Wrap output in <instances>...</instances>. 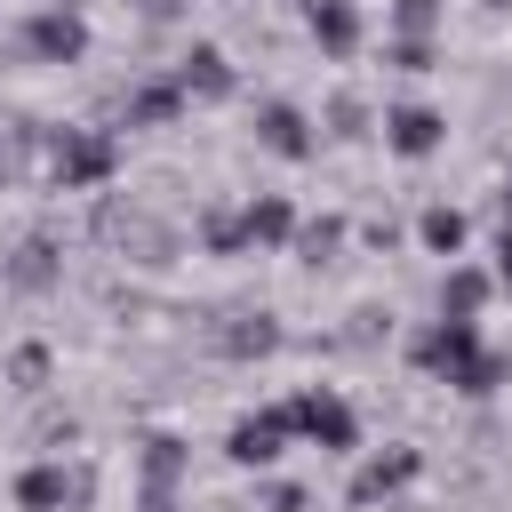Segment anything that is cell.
<instances>
[{
    "label": "cell",
    "instance_id": "cell-1",
    "mask_svg": "<svg viewBox=\"0 0 512 512\" xmlns=\"http://www.w3.org/2000/svg\"><path fill=\"white\" fill-rule=\"evenodd\" d=\"M408 360H416L424 376H440V384L472 392V400H480V392H496V384L512 376V360L480 344V320H424V328L408 336Z\"/></svg>",
    "mask_w": 512,
    "mask_h": 512
},
{
    "label": "cell",
    "instance_id": "cell-2",
    "mask_svg": "<svg viewBox=\"0 0 512 512\" xmlns=\"http://www.w3.org/2000/svg\"><path fill=\"white\" fill-rule=\"evenodd\" d=\"M120 176V136L112 128H48V184L56 192H96Z\"/></svg>",
    "mask_w": 512,
    "mask_h": 512
},
{
    "label": "cell",
    "instance_id": "cell-3",
    "mask_svg": "<svg viewBox=\"0 0 512 512\" xmlns=\"http://www.w3.org/2000/svg\"><path fill=\"white\" fill-rule=\"evenodd\" d=\"M280 408H288V432H296V440H312V448H328V456H352V448H360V416H352V400H344L336 384H296Z\"/></svg>",
    "mask_w": 512,
    "mask_h": 512
},
{
    "label": "cell",
    "instance_id": "cell-4",
    "mask_svg": "<svg viewBox=\"0 0 512 512\" xmlns=\"http://www.w3.org/2000/svg\"><path fill=\"white\" fill-rule=\"evenodd\" d=\"M88 40H96V32H88V16H80L72 0H48V8L24 16V56H32V64H80Z\"/></svg>",
    "mask_w": 512,
    "mask_h": 512
},
{
    "label": "cell",
    "instance_id": "cell-5",
    "mask_svg": "<svg viewBox=\"0 0 512 512\" xmlns=\"http://www.w3.org/2000/svg\"><path fill=\"white\" fill-rule=\"evenodd\" d=\"M256 144H264L272 160L304 168V160L320 152V128H312V112H304V104H288V96H264V104H256Z\"/></svg>",
    "mask_w": 512,
    "mask_h": 512
},
{
    "label": "cell",
    "instance_id": "cell-6",
    "mask_svg": "<svg viewBox=\"0 0 512 512\" xmlns=\"http://www.w3.org/2000/svg\"><path fill=\"white\" fill-rule=\"evenodd\" d=\"M288 440H296V432H288V408H248V416L224 432V456H232L240 472H272V464L288 456Z\"/></svg>",
    "mask_w": 512,
    "mask_h": 512
},
{
    "label": "cell",
    "instance_id": "cell-7",
    "mask_svg": "<svg viewBox=\"0 0 512 512\" xmlns=\"http://www.w3.org/2000/svg\"><path fill=\"white\" fill-rule=\"evenodd\" d=\"M168 80L184 88V104H232V96H240V72H232V56H224L216 40H192Z\"/></svg>",
    "mask_w": 512,
    "mask_h": 512
},
{
    "label": "cell",
    "instance_id": "cell-8",
    "mask_svg": "<svg viewBox=\"0 0 512 512\" xmlns=\"http://www.w3.org/2000/svg\"><path fill=\"white\" fill-rule=\"evenodd\" d=\"M376 136H384L392 160H432V152L448 144V112H432V104H384Z\"/></svg>",
    "mask_w": 512,
    "mask_h": 512
},
{
    "label": "cell",
    "instance_id": "cell-9",
    "mask_svg": "<svg viewBox=\"0 0 512 512\" xmlns=\"http://www.w3.org/2000/svg\"><path fill=\"white\" fill-rule=\"evenodd\" d=\"M8 496H16V512H64V504L88 496V480H72L56 456H40V464H24V472L8 480Z\"/></svg>",
    "mask_w": 512,
    "mask_h": 512
},
{
    "label": "cell",
    "instance_id": "cell-10",
    "mask_svg": "<svg viewBox=\"0 0 512 512\" xmlns=\"http://www.w3.org/2000/svg\"><path fill=\"white\" fill-rule=\"evenodd\" d=\"M0 280H8L16 296H48V288L64 280V248H56L48 232H32V240H16V248H8V264H0Z\"/></svg>",
    "mask_w": 512,
    "mask_h": 512
},
{
    "label": "cell",
    "instance_id": "cell-11",
    "mask_svg": "<svg viewBox=\"0 0 512 512\" xmlns=\"http://www.w3.org/2000/svg\"><path fill=\"white\" fill-rule=\"evenodd\" d=\"M296 16H304V32L320 40V56H336V64H344V56L360 48V32H368L352 0H296Z\"/></svg>",
    "mask_w": 512,
    "mask_h": 512
},
{
    "label": "cell",
    "instance_id": "cell-12",
    "mask_svg": "<svg viewBox=\"0 0 512 512\" xmlns=\"http://www.w3.org/2000/svg\"><path fill=\"white\" fill-rule=\"evenodd\" d=\"M240 224H248V248H288L296 240V200H280V192H248L240 200Z\"/></svg>",
    "mask_w": 512,
    "mask_h": 512
},
{
    "label": "cell",
    "instance_id": "cell-13",
    "mask_svg": "<svg viewBox=\"0 0 512 512\" xmlns=\"http://www.w3.org/2000/svg\"><path fill=\"white\" fill-rule=\"evenodd\" d=\"M488 296H496V280H488V264H448L440 272V320H480L488 312Z\"/></svg>",
    "mask_w": 512,
    "mask_h": 512
},
{
    "label": "cell",
    "instance_id": "cell-14",
    "mask_svg": "<svg viewBox=\"0 0 512 512\" xmlns=\"http://www.w3.org/2000/svg\"><path fill=\"white\" fill-rule=\"evenodd\" d=\"M424 472V456L416 448H384V456H368L360 472H352V504H376V496H400L408 480Z\"/></svg>",
    "mask_w": 512,
    "mask_h": 512
},
{
    "label": "cell",
    "instance_id": "cell-15",
    "mask_svg": "<svg viewBox=\"0 0 512 512\" xmlns=\"http://www.w3.org/2000/svg\"><path fill=\"white\" fill-rule=\"evenodd\" d=\"M176 112H184V88H176L168 72H160V80H136V88H128V104H120V120H128V128H168Z\"/></svg>",
    "mask_w": 512,
    "mask_h": 512
},
{
    "label": "cell",
    "instance_id": "cell-16",
    "mask_svg": "<svg viewBox=\"0 0 512 512\" xmlns=\"http://www.w3.org/2000/svg\"><path fill=\"white\" fill-rule=\"evenodd\" d=\"M416 240H424V256H464V240H472V216L456 208V200H432L424 216H416Z\"/></svg>",
    "mask_w": 512,
    "mask_h": 512
},
{
    "label": "cell",
    "instance_id": "cell-17",
    "mask_svg": "<svg viewBox=\"0 0 512 512\" xmlns=\"http://www.w3.org/2000/svg\"><path fill=\"white\" fill-rule=\"evenodd\" d=\"M216 352L224 360H264V352H280V320L272 312H240L232 328H216Z\"/></svg>",
    "mask_w": 512,
    "mask_h": 512
},
{
    "label": "cell",
    "instance_id": "cell-18",
    "mask_svg": "<svg viewBox=\"0 0 512 512\" xmlns=\"http://www.w3.org/2000/svg\"><path fill=\"white\" fill-rule=\"evenodd\" d=\"M320 128H328V136H344V144H360V136L376 128V112H368V104H360L352 88H336V96L320 104Z\"/></svg>",
    "mask_w": 512,
    "mask_h": 512
},
{
    "label": "cell",
    "instance_id": "cell-19",
    "mask_svg": "<svg viewBox=\"0 0 512 512\" xmlns=\"http://www.w3.org/2000/svg\"><path fill=\"white\" fill-rule=\"evenodd\" d=\"M200 248H208V256H248L240 208H200Z\"/></svg>",
    "mask_w": 512,
    "mask_h": 512
},
{
    "label": "cell",
    "instance_id": "cell-20",
    "mask_svg": "<svg viewBox=\"0 0 512 512\" xmlns=\"http://www.w3.org/2000/svg\"><path fill=\"white\" fill-rule=\"evenodd\" d=\"M288 248H296V256H304V264H328V256H336V248H344V216H304V224H296V240H288Z\"/></svg>",
    "mask_w": 512,
    "mask_h": 512
},
{
    "label": "cell",
    "instance_id": "cell-21",
    "mask_svg": "<svg viewBox=\"0 0 512 512\" xmlns=\"http://www.w3.org/2000/svg\"><path fill=\"white\" fill-rule=\"evenodd\" d=\"M184 480V440L176 432H152L144 440V488H176Z\"/></svg>",
    "mask_w": 512,
    "mask_h": 512
},
{
    "label": "cell",
    "instance_id": "cell-22",
    "mask_svg": "<svg viewBox=\"0 0 512 512\" xmlns=\"http://www.w3.org/2000/svg\"><path fill=\"white\" fill-rule=\"evenodd\" d=\"M440 0H392V40H432L440 32Z\"/></svg>",
    "mask_w": 512,
    "mask_h": 512
},
{
    "label": "cell",
    "instance_id": "cell-23",
    "mask_svg": "<svg viewBox=\"0 0 512 512\" xmlns=\"http://www.w3.org/2000/svg\"><path fill=\"white\" fill-rule=\"evenodd\" d=\"M8 376H16L24 392H40V384H48V344H16V352H8Z\"/></svg>",
    "mask_w": 512,
    "mask_h": 512
},
{
    "label": "cell",
    "instance_id": "cell-24",
    "mask_svg": "<svg viewBox=\"0 0 512 512\" xmlns=\"http://www.w3.org/2000/svg\"><path fill=\"white\" fill-rule=\"evenodd\" d=\"M384 64L392 72H432V40H384Z\"/></svg>",
    "mask_w": 512,
    "mask_h": 512
},
{
    "label": "cell",
    "instance_id": "cell-25",
    "mask_svg": "<svg viewBox=\"0 0 512 512\" xmlns=\"http://www.w3.org/2000/svg\"><path fill=\"white\" fill-rule=\"evenodd\" d=\"M504 296H512V216H504V232H496V272H488Z\"/></svg>",
    "mask_w": 512,
    "mask_h": 512
},
{
    "label": "cell",
    "instance_id": "cell-26",
    "mask_svg": "<svg viewBox=\"0 0 512 512\" xmlns=\"http://www.w3.org/2000/svg\"><path fill=\"white\" fill-rule=\"evenodd\" d=\"M264 512H304V488H288V480H272V488H264Z\"/></svg>",
    "mask_w": 512,
    "mask_h": 512
},
{
    "label": "cell",
    "instance_id": "cell-27",
    "mask_svg": "<svg viewBox=\"0 0 512 512\" xmlns=\"http://www.w3.org/2000/svg\"><path fill=\"white\" fill-rule=\"evenodd\" d=\"M128 8H136V16H152V24H160V16H176V0H128Z\"/></svg>",
    "mask_w": 512,
    "mask_h": 512
},
{
    "label": "cell",
    "instance_id": "cell-28",
    "mask_svg": "<svg viewBox=\"0 0 512 512\" xmlns=\"http://www.w3.org/2000/svg\"><path fill=\"white\" fill-rule=\"evenodd\" d=\"M480 8H496V16H504V8H512V0H480Z\"/></svg>",
    "mask_w": 512,
    "mask_h": 512
},
{
    "label": "cell",
    "instance_id": "cell-29",
    "mask_svg": "<svg viewBox=\"0 0 512 512\" xmlns=\"http://www.w3.org/2000/svg\"><path fill=\"white\" fill-rule=\"evenodd\" d=\"M504 208H512V184H504Z\"/></svg>",
    "mask_w": 512,
    "mask_h": 512
}]
</instances>
